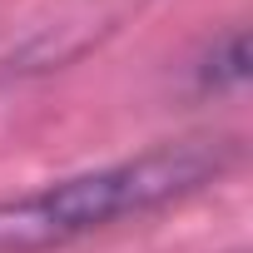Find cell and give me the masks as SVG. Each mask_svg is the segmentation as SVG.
I'll list each match as a JSON object with an SVG mask.
<instances>
[{"label":"cell","mask_w":253,"mask_h":253,"mask_svg":"<svg viewBox=\"0 0 253 253\" xmlns=\"http://www.w3.org/2000/svg\"><path fill=\"white\" fill-rule=\"evenodd\" d=\"M238 139H174L144 154L114 159L99 169H80L50 179L40 189L0 199V253H45L80 243L119 218H139L164 204H179L209 184H218L238 164Z\"/></svg>","instance_id":"cell-1"},{"label":"cell","mask_w":253,"mask_h":253,"mask_svg":"<svg viewBox=\"0 0 253 253\" xmlns=\"http://www.w3.org/2000/svg\"><path fill=\"white\" fill-rule=\"evenodd\" d=\"M243 80H248V35H243V25H228L194 60V89L199 94H228V89H243Z\"/></svg>","instance_id":"cell-2"}]
</instances>
